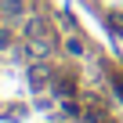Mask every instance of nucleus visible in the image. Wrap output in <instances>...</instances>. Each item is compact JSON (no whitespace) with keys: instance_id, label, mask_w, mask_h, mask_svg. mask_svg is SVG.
<instances>
[{"instance_id":"nucleus-1","label":"nucleus","mask_w":123,"mask_h":123,"mask_svg":"<svg viewBox=\"0 0 123 123\" xmlns=\"http://www.w3.org/2000/svg\"><path fill=\"white\" fill-rule=\"evenodd\" d=\"M25 51H29L33 58H47V54H51V40H47V36H29Z\"/></svg>"},{"instance_id":"nucleus-4","label":"nucleus","mask_w":123,"mask_h":123,"mask_svg":"<svg viewBox=\"0 0 123 123\" xmlns=\"http://www.w3.org/2000/svg\"><path fill=\"white\" fill-rule=\"evenodd\" d=\"M112 25H116V29H123V15H112Z\"/></svg>"},{"instance_id":"nucleus-3","label":"nucleus","mask_w":123,"mask_h":123,"mask_svg":"<svg viewBox=\"0 0 123 123\" xmlns=\"http://www.w3.org/2000/svg\"><path fill=\"white\" fill-rule=\"evenodd\" d=\"M69 51H73V54H83V43H80V36H73V40H69Z\"/></svg>"},{"instance_id":"nucleus-2","label":"nucleus","mask_w":123,"mask_h":123,"mask_svg":"<svg viewBox=\"0 0 123 123\" xmlns=\"http://www.w3.org/2000/svg\"><path fill=\"white\" fill-rule=\"evenodd\" d=\"M43 29H47L43 18H29V22H25V36H43Z\"/></svg>"}]
</instances>
